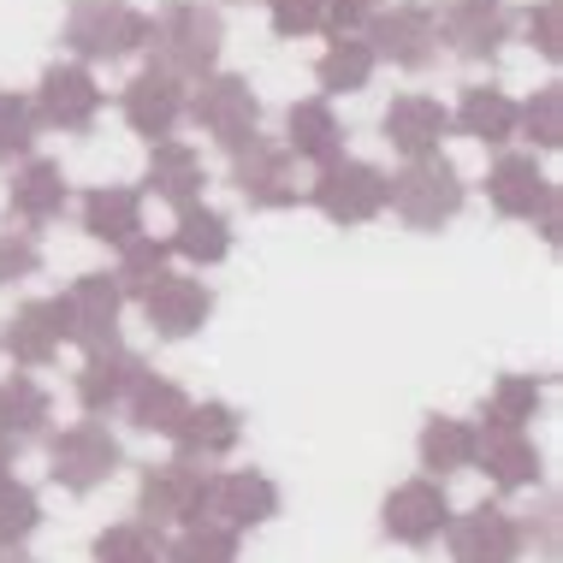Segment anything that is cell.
<instances>
[{
	"instance_id": "ab89813d",
	"label": "cell",
	"mask_w": 563,
	"mask_h": 563,
	"mask_svg": "<svg viewBox=\"0 0 563 563\" xmlns=\"http://www.w3.org/2000/svg\"><path fill=\"white\" fill-rule=\"evenodd\" d=\"M166 563H238V534L220 522H196L166 545Z\"/></svg>"
},
{
	"instance_id": "ee69618b",
	"label": "cell",
	"mask_w": 563,
	"mask_h": 563,
	"mask_svg": "<svg viewBox=\"0 0 563 563\" xmlns=\"http://www.w3.org/2000/svg\"><path fill=\"white\" fill-rule=\"evenodd\" d=\"M267 19L279 36H309L321 30V0H267Z\"/></svg>"
},
{
	"instance_id": "ac0fdd59",
	"label": "cell",
	"mask_w": 563,
	"mask_h": 563,
	"mask_svg": "<svg viewBox=\"0 0 563 563\" xmlns=\"http://www.w3.org/2000/svg\"><path fill=\"white\" fill-rule=\"evenodd\" d=\"M379 131H386V143L398 148L404 161H421V155H439V143L451 136V108L433 96H391V108L379 113Z\"/></svg>"
},
{
	"instance_id": "cb8c5ba5",
	"label": "cell",
	"mask_w": 563,
	"mask_h": 563,
	"mask_svg": "<svg viewBox=\"0 0 563 563\" xmlns=\"http://www.w3.org/2000/svg\"><path fill=\"white\" fill-rule=\"evenodd\" d=\"M66 173H59V161H42V155H30L19 161V173H12V185H7V214L12 220H24V225H48L66 214Z\"/></svg>"
},
{
	"instance_id": "bcb514c9",
	"label": "cell",
	"mask_w": 563,
	"mask_h": 563,
	"mask_svg": "<svg viewBox=\"0 0 563 563\" xmlns=\"http://www.w3.org/2000/svg\"><path fill=\"white\" fill-rule=\"evenodd\" d=\"M0 563H30V558H24V545H12V552H0Z\"/></svg>"
},
{
	"instance_id": "2e32d148",
	"label": "cell",
	"mask_w": 563,
	"mask_h": 563,
	"mask_svg": "<svg viewBox=\"0 0 563 563\" xmlns=\"http://www.w3.org/2000/svg\"><path fill=\"white\" fill-rule=\"evenodd\" d=\"M143 314H148V327H155V339H190V332H202L208 314H214V291H208V279H196V273H161L143 297Z\"/></svg>"
},
{
	"instance_id": "d590c367",
	"label": "cell",
	"mask_w": 563,
	"mask_h": 563,
	"mask_svg": "<svg viewBox=\"0 0 563 563\" xmlns=\"http://www.w3.org/2000/svg\"><path fill=\"white\" fill-rule=\"evenodd\" d=\"M161 273H173V243H161V238H131L125 250H119V291L143 302L148 297V285L161 279Z\"/></svg>"
},
{
	"instance_id": "83f0119b",
	"label": "cell",
	"mask_w": 563,
	"mask_h": 563,
	"mask_svg": "<svg viewBox=\"0 0 563 563\" xmlns=\"http://www.w3.org/2000/svg\"><path fill=\"white\" fill-rule=\"evenodd\" d=\"M148 362L136 356V350H108V356H84L78 368V404L89 409V416H113L119 404H125L131 379L143 374Z\"/></svg>"
},
{
	"instance_id": "5bb4252c",
	"label": "cell",
	"mask_w": 563,
	"mask_h": 563,
	"mask_svg": "<svg viewBox=\"0 0 563 563\" xmlns=\"http://www.w3.org/2000/svg\"><path fill=\"white\" fill-rule=\"evenodd\" d=\"M516 30V12L510 0H451L439 12V42L456 54V59H498V48L510 42Z\"/></svg>"
},
{
	"instance_id": "8d00e7d4",
	"label": "cell",
	"mask_w": 563,
	"mask_h": 563,
	"mask_svg": "<svg viewBox=\"0 0 563 563\" xmlns=\"http://www.w3.org/2000/svg\"><path fill=\"white\" fill-rule=\"evenodd\" d=\"M36 528H42V498H36V486H24L19 475H7V481H0V552L24 545Z\"/></svg>"
},
{
	"instance_id": "277c9868",
	"label": "cell",
	"mask_w": 563,
	"mask_h": 563,
	"mask_svg": "<svg viewBox=\"0 0 563 563\" xmlns=\"http://www.w3.org/2000/svg\"><path fill=\"white\" fill-rule=\"evenodd\" d=\"M185 119H196V131H208L225 155H238L243 143L262 136V96H255L250 78H238V71H208V78L190 89Z\"/></svg>"
},
{
	"instance_id": "e575fe53",
	"label": "cell",
	"mask_w": 563,
	"mask_h": 563,
	"mask_svg": "<svg viewBox=\"0 0 563 563\" xmlns=\"http://www.w3.org/2000/svg\"><path fill=\"white\" fill-rule=\"evenodd\" d=\"M89 558L96 563H166V540H161V528H148V522H113L96 534Z\"/></svg>"
},
{
	"instance_id": "f35d334b",
	"label": "cell",
	"mask_w": 563,
	"mask_h": 563,
	"mask_svg": "<svg viewBox=\"0 0 563 563\" xmlns=\"http://www.w3.org/2000/svg\"><path fill=\"white\" fill-rule=\"evenodd\" d=\"M36 108H30V96L19 89H0V166L12 161H30V148H36Z\"/></svg>"
},
{
	"instance_id": "60d3db41",
	"label": "cell",
	"mask_w": 563,
	"mask_h": 563,
	"mask_svg": "<svg viewBox=\"0 0 563 563\" xmlns=\"http://www.w3.org/2000/svg\"><path fill=\"white\" fill-rule=\"evenodd\" d=\"M522 30H528V48L540 59H563V0H534V7L522 12Z\"/></svg>"
},
{
	"instance_id": "4316f807",
	"label": "cell",
	"mask_w": 563,
	"mask_h": 563,
	"mask_svg": "<svg viewBox=\"0 0 563 563\" xmlns=\"http://www.w3.org/2000/svg\"><path fill=\"white\" fill-rule=\"evenodd\" d=\"M125 421L136 433H173L178 421H185V409H190V391L178 386V379H166L155 368H143L131 379V391H125Z\"/></svg>"
},
{
	"instance_id": "b9f144b4",
	"label": "cell",
	"mask_w": 563,
	"mask_h": 563,
	"mask_svg": "<svg viewBox=\"0 0 563 563\" xmlns=\"http://www.w3.org/2000/svg\"><path fill=\"white\" fill-rule=\"evenodd\" d=\"M42 267V243H36V232H0V285H19V279H30V273Z\"/></svg>"
},
{
	"instance_id": "52a82bcc",
	"label": "cell",
	"mask_w": 563,
	"mask_h": 563,
	"mask_svg": "<svg viewBox=\"0 0 563 563\" xmlns=\"http://www.w3.org/2000/svg\"><path fill=\"white\" fill-rule=\"evenodd\" d=\"M208 486H214V475L185 463V456L155 463L143 468V486H136V516L148 528H196L208 516Z\"/></svg>"
},
{
	"instance_id": "f6af8a7d",
	"label": "cell",
	"mask_w": 563,
	"mask_h": 563,
	"mask_svg": "<svg viewBox=\"0 0 563 563\" xmlns=\"http://www.w3.org/2000/svg\"><path fill=\"white\" fill-rule=\"evenodd\" d=\"M12 463H19V445H7V439H0V481L12 475Z\"/></svg>"
},
{
	"instance_id": "4dcf8cb0",
	"label": "cell",
	"mask_w": 563,
	"mask_h": 563,
	"mask_svg": "<svg viewBox=\"0 0 563 563\" xmlns=\"http://www.w3.org/2000/svg\"><path fill=\"white\" fill-rule=\"evenodd\" d=\"M173 255H185V262L196 267H214L232 255V220L220 214V208H208V202H190V208H178V225H173Z\"/></svg>"
},
{
	"instance_id": "603a6c76",
	"label": "cell",
	"mask_w": 563,
	"mask_h": 563,
	"mask_svg": "<svg viewBox=\"0 0 563 563\" xmlns=\"http://www.w3.org/2000/svg\"><path fill=\"white\" fill-rule=\"evenodd\" d=\"M202 185H208V166L190 143H178V136L148 143V173H143L148 196H161L173 208H190V202H202Z\"/></svg>"
},
{
	"instance_id": "7bdbcfd3",
	"label": "cell",
	"mask_w": 563,
	"mask_h": 563,
	"mask_svg": "<svg viewBox=\"0 0 563 563\" xmlns=\"http://www.w3.org/2000/svg\"><path fill=\"white\" fill-rule=\"evenodd\" d=\"M379 7L386 0H321V30H332V36H362Z\"/></svg>"
},
{
	"instance_id": "ba28073f",
	"label": "cell",
	"mask_w": 563,
	"mask_h": 563,
	"mask_svg": "<svg viewBox=\"0 0 563 563\" xmlns=\"http://www.w3.org/2000/svg\"><path fill=\"white\" fill-rule=\"evenodd\" d=\"M66 302V344H78L84 356H108V350H125L119 339V314H125V291H119L113 273H78Z\"/></svg>"
},
{
	"instance_id": "d6a6232c",
	"label": "cell",
	"mask_w": 563,
	"mask_h": 563,
	"mask_svg": "<svg viewBox=\"0 0 563 563\" xmlns=\"http://www.w3.org/2000/svg\"><path fill=\"white\" fill-rule=\"evenodd\" d=\"M374 48L362 36H332V48L314 59V78H321L327 96H356V89H368L374 78Z\"/></svg>"
},
{
	"instance_id": "e0dca14e",
	"label": "cell",
	"mask_w": 563,
	"mask_h": 563,
	"mask_svg": "<svg viewBox=\"0 0 563 563\" xmlns=\"http://www.w3.org/2000/svg\"><path fill=\"white\" fill-rule=\"evenodd\" d=\"M486 202L505 220H540L558 208V190L534 155H498L493 173H486Z\"/></svg>"
},
{
	"instance_id": "4fadbf2b",
	"label": "cell",
	"mask_w": 563,
	"mask_h": 563,
	"mask_svg": "<svg viewBox=\"0 0 563 563\" xmlns=\"http://www.w3.org/2000/svg\"><path fill=\"white\" fill-rule=\"evenodd\" d=\"M445 540H451L456 563H522V545H528L522 522H516L505 505H486V498L475 510L451 516Z\"/></svg>"
},
{
	"instance_id": "f546056e",
	"label": "cell",
	"mask_w": 563,
	"mask_h": 563,
	"mask_svg": "<svg viewBox=\"0 0 563 563\" xmlns=\"http://www.w3.org/2000/svg\"><path fill=\"white\" fill-rule=\"evenodd\" d=\"M451 125L463 136H475L481 148H505L516 136V101L505 96V89H493V84H475V89H463Z\"/></svg>"
},
{
	"instance_id": "d4e9b609",
	"label": "cell",
	"mask_w": 563,
	"mask_h": 563,
	"mask_svg": "<svg viewBox=\"0 0 563 563\" xmlns=\"http://www.w3.org/2000/svg\"><path fill=\"white\" fill-rule=\"evenodd\" d=\"M285 148H291V161H314V166H332L344 155V125L327 96H309V101L285 108Z\"/></svg>"
},
{
	"instance_id": "74e56055",
	"label": "cell",
	"mask_w": 563,
	"mask_h": 563,
	"mask_svg": "<svg viewBox=\"0 0 563 563\" xmlns=\"http://www.w3.org/2000/svg\"><path fill=\"white\" fill-rule=\"evenodd\" d=\"M516 131H522L540 155L563 148V84L534 89V101H528V108H516Z\"/></svg>"
},
{
	"instance_id": "30bf717a",
	"label": "cell",
	"mask_w": 563,
	"mask_h": 563,
	"mask_svg": "<svg viewBox=\"0 0 563 563\" xmlns=\"http://www.w3.org/2000/svg\"><path fill=\"white\" fill-rule=\"evenodd\" d=\"M232 190L250 208H262V214H279V208L309 202V185H297L291 148L267 143V136H255V143H243L238 155H232Z\"/></svg>"
},
{
	"instance_id": "836d02e7",
	"label": "cell",
	"mask_w": 563,
	"mask_h": 563,
	"mask_svg": "<svg viewBox=\"0 0 563 563\" xmlns=\"http://www.w3.org/2000/svg\"><path fill=\"white\" fill-rule=\"evenodd\" d=\"M540 398H545V379L540 374H505L493 386V398H486L481 421H486V428H528L534 409H540Z\"/></svg>"
},
{
	"instance_id": "ffe728a7",
	"label": "cell",
	"mask_w": 563,
	"mask_h": 563,
	"mask_svg": "<svg viewBox=\"0 0 563 563\" xmlns=\"http://www.w3.org/2000/svg\"><path fill=\"white\" fill-rule=\"evenodd\" d=\"M59 344H66V302L59 297L24 302V309L0 327V350H7L19 368H48L59 356Z\"/></svg>"
},
{
	"instance_id": "484cf974",
	"label": "cell",
	"mask_w": 563,
	"mask_h": 563,
	"mask_svg": "<svg viewBox=\"0 0 563 563\" xmlns=\"http://www.w3.org/2000/svg\"><path fill=\"white\" fill-rule=\"evenodd\" d=\"M84 232L96 243H113V250H125L131 238H143V190L131 185H96L84 196Z\"/></svg>"
},
{
	"instance_id": "3957f363",
	"label": "cell",
	"mask_w": 563,
	"mask_h": 563,
	"mask_svg": "<svg viewBox=\"0 0 563 563\" xmlns=\"http://www.w3.org/2000/svg\"><path fill=\"white\" fill-rule=\"evenodd\" d=\"M148 30H155V19L136 12L131 0H78L66 12V48L78 54V66L131 59L136 48H148Z\"/></svg>"
},
{
	"instance_id": "5b68a950",
	"label": "cell",
	"mask_w": 563,
	"mask_h": 563,
	"mask_svg": "<svg viewBox=\"0 0 563 563\" xmlns=\"http://www.w3.org/2000/svg\"><path fill=\"white\" fill-rule=\"evenodd\" d=\"M119 468H125V445L101 421H71V428H59L48 439V475H54V486H66L78 498L108 486Z\"/></svg>"
},
{
	"instance_id": "44dd1931",
	"label": "cell",
	"mask_w": 563,
	"mask_h": 563,
	"mask_svg": "<svg viewBox=\"0 0 563 563\" xmlns=\"http://www.w3.org/2000/svg\"><path fill=\"white\" fill-rule=\"evenodd\" d=\"M475 433H481L475 468L498 486V493H528V486H540V445L522 428H475Z\"/></svg>"
},
{
	"instance_id": "7c38bea8",
	"label": "cell",
	"mask_w": 563,
	"mask_h": 563,
	"mask_svg": "<svg viewBox=\"0 0 563 563\" xmlns=\"http://www.w3.org/2000/svg\"><path fill=\"white\" fill-rule=\"evenodd\" d=\"M30 108H36V125H48V131H89L101 113V84L78 59H59V66L42 71Z\"/></svg>"
},
{
	"instance_id": "7a4b0ae2",
	"label": "cell",
	"mask_w": 563,
	"mask_h": 563,
	"mask_svg": "<svg viewBox=\"0 0 563 563\" xmlns=\"http://www.w3.org/2000/svg\"><path fill=\"white\" fill-rule=\"evenodd\" d=\"M463 202H468V185L445 148L421 155V161H404V173L391 178V196H386V208L404 225H416V232H439L445 220L463 214Z\"/></svg>"
},
{
	"instance_id": "7402d4cb",
	"label": "cell",
	"mask_w": 563,
	"mask_h": 563,
	"mask_svg": "<svg viewBox=\"0 0 563 563\" xmlns=\"http://www.w3.org/2000/svg\"><path fill=\"white\" fill-rule=\"evenodd\" d=\"M166 439L178 445V456H185V463H220V456H232V451H238L243 421H238V409H232V404L202 398V404H190V409H185V421H178V428L166 433Z\"/></svg>"
},
{
	"instance_id": "9a60e30c",
	"label": "cell",
	"mask_w": 563,
	"mask_h": 563,
	"mask_svg": "<svg viewBox=\"0 0 563 563\" xmlns=\"http://www.w3.org/2000/svg\"><path fill=\"white\" fill-rule=\"evenodd\" d=\"M119 108H125V125H131L136 136L161 143V136H173L178 119H185V108H190V84H178L173 71H161V66H143V71H136V78L125 84Z\"/></svg>"
},
{
	"instance_id": "f1b7e54d",
	"label": "cell",
	"mask_w": 563,
	"mask_h": 563,
	"mask_svg": "<svg viewBox=\"0 0 563 563\" xmlns=\"http://www.w3.org/2000/svg\"><path fill=\"white\" fill-rule=\"evenodd\" d=\"M48 421H54V398L36 386L30 374H12V379H0V439L7 445H30V439H42L48 433Z\"/></svg>"
},
{
	"instance_id": "6da1fadb",
	"label": "cell",
	"mask_w": 563,
	"mask_h": 563,
	"mask_svg": "<svg viewBox=\"0 0 563 563\" xmlns=\"http://www.w3.org/2000/svg\"><path fill=\"white\" fill-rule=\"evenodd\" d=\"M220 42H225V19L208 0H166L155 30H148L155 66L173 71L178 84H202L220 66Z\"/></svg>"
},
{
	"instance_id": "8fae6325",
	"label": "cell",
	"mask_w": 563,
	"mask_h": 563,
	"mask_svg": "<svg viewBox=\"0 0 563 563\" xmlns=\"http://www.w3.org/2000/svg\"><path fill=\"white\" fill-rule=\"evenodd\" d=\"M451 498H445V481L433 475H416L404 486H391L386 505H379V528H386V540L398 545H433L439 534L451 528Z\"/></svg>"
},
{
	"instance_id": "d6986e66",
	"label": "cell",
	"mask_w": 563,
	"mask_h": 563,
	"mask_svg": "<svg viewBox=\"0 0 563 563\" xmlns=\"http://www.w3.org/2000/svg\"><path fill=\"white\" fill-rule=\"evenodd\" d=\"M208 516H214L220 528H232V534H243V528H262L279 516V486H273L262 468H232V475H214V486H208Z\"/></svg>"
},
{
	"instance_id": "9c48e42d",
	"label": "cell",
	"mask_w": 563,
	"mask_h": 563,
	"mask_svg": "<svg viewBox=\"0 0 563 563\" xmlns=\"http://www.w3.org/2000/svg\"><path fill=\"white\" fill-rule=\"evenodd\" d=\"M362 42L374 48V59H391L398 71H428L439 59V12L428 7V0L379 7L374 24L362 30Z\"/></svg>"
},
{
	"instance_id": "8992f818",
	"label": "cell",
	"mask_w": 563,
	"mask_h": 563,
	"mask_svg": "<svg viewBox=\"0 0 563 563\" xmlns=\"http://www.w3.org/2000/svg\"><path fill=\"white\" fill-rule=\"evenodd\" d=\"M386 196H391V178L379 173L374 161H350L339 155L332 166H321L309 185V202L321 208L332 225H368L386 214Z\"/></svg>"
},
{
	"instance_id": "1f68e13d",
	"label": "cell",
	"mask_w": 563,
	"mask_h": 563,
	"mask_svg": "<svg viewBox=\"0 0 563 563\" xmlns=\"http://www.w3.org/2000/svg\"><path fill=\"white\" fill-rule=\"evenodd\" d=\"M475 445H481L475 421H456V416H433L428 428H421V439H416L421 468H428L433 481H445V475H463V468H475Z\"/></svg>"
}]
</instances>
